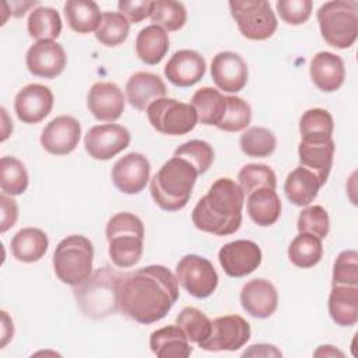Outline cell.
Returning <instances> with one entry per match:
<instances>
[{"mask_svg":"<svg viewBox=\"0 0 358 358\" xmlns=\"http://www.w3.org/2000/svg\"><path fill=\"white\" fill-rule=\"evenodd\" d=\"M94 246L83 235H69L53 252V270L57 278L71 287L81 285L92 274Z\"/></svg>","mask_w":358,"mask_h":358,"instance_id":"52a82bcc","label":"cell"},{"mask_svg":"<svg viewBox=\"0 0 358 358\" xmlns=\"http://www.w3.org/2000/svg\"><path fill=\"white\" fill-rule=\"evenodd\" d=\"M119 309L141 324L164 319L179 298L176 275L165 266L151 264L122 275Z\"/></svg>","mask_w":358,"mask_h":358,"instance_id":"6da1fadb","label":"cell"},{"mask_svg":"<svg viewBox=\"0 0 358 358\" xmlns=\"http://www.w3.org/2000/svg\"><path fill=\"white\" fill-rule=\"evenodd\" d=\"M296 228L299 234H310L323 239L327 236L330 228L329 214L322 206H309L299 213Z\"/></svg>","mask_w":358,"mask_h":358,"instance_id":"ee69618b","label":"cell"},{"mask_svg":"<svg viewBox=\"0 0 358 358\" xmlns=\"http://www.w3.org/2000/svg\"><path fill=\"white\" fill-rule=\"evenodd\" d=\"M312 7L310 0H278L275 3L280 18L289 25L305 24L312 14Z\"/></svg>","mask_w":358,"mask_h":358,"instance_id":"bcb514c9","label":"cell"},{"mask_svg":"<svg viewBox=\"0 0 358 358\" xmlns=\"http://www.w3.org/2000/svg\"><path fill=\"white\" fill-rule=\"evenodd\" d=\"M241 305L253 317H270L278 305V294L275 287L264 278H253L241 289Z\"/></svg>","mask_w":358,"mask_h":358,"instance_id":"44dd1931","label":"cell"},{"mask_svg":"<svg viewBox=\"0 0 358 358\" xmlns=\"http://www.w3.org/2000/svg\"><path fill=\"white\" fill-rule=\"evenodd\" d=\"M211 78L224 92H239L248 83V64L235 52H220L211 60Z\"/></svg>","mask_w":358,"mask_h":358,"instance_id":"ac0fdd59","label":"cell"},{"mask_svg":"<svg viewBox=\"0 0 358 358\" xmlns=\"http://www.w3.org/2000/svg\"><path fill=\"white\" fill-rule=\"evenodd\" d=\"M0 206H1V221H0V232L4 234L7 229L15 225L18 218V206L15 200L7 197L6 194L0 196Z\"/></svg>","mask_w":358,"mask_h":358,"instance_id":"c3c4849f","label":"cell"},{"mask_svg":"<svg viewBox=\"0 0 358 358\" xmlns=\"http://www.w3.org/2000/svg\"><path fill=\"white\" fill-rule=\"evenodd\" d=\"M53 92L42 84H28L22 87L14 99V110L17 117L27 124L42 122L53 108Z\"/></svg>","mask_w":358,"mask_h":358,"instance_id":"2e32d148","label":"cell"},{"mask_svg":"<svg viewBox=\"0 0 358 358\" xmlns=\"http://www.w3.org/2000/svg\"><path fill=\"white\" fill-rule=\"evenodd\" d=\"M218 262L227 275L234 278L245 277L260 266L262 249L249 239L232 241L220 249Z\"/></svg>","mask_w":358,"mask_h":358,"instance_id":"4fadbf2b","label":"cell"},{"mask_svg":"<svg viewBox=\"0 0 358 358\" xmlns=\"http://www.w3.org/2000/svg\"><path fill=\"white\" fill-rule=\"evenodd\" d=\"M63 10L69 27L77 34L96 31L102 20L98 4L91 0H69Z\"/></svg>","mask_w":358,"mask_h":358,"instance_id":"4dcf8cb0","label":"cell"},{"mask_svg":"<svg viewBox=\"0 0 358 358\" xmlns=\"http://www.w3.org/2000/svg\"><path fill=\"white\" fill-rule=\"evenodd\" d=\"M151 21L154 25L161 27L165 31H178L186 24V8L182 3L173 0H157L154 1Z\"/></svg>","mask_w":358,"mask_h":358,"instance_id":"ab89813d","label":"cell"},{"mask_svg":"<svg viewBox=\"0 0 358 358\" xmlns=\"http://www.w3.org/2000/svg\"><path fill=\"white\" fill-rule=\"evenodd\" d=\"M190 105L197 113V120L206 126H217L225 112V96L215 88L203 87L197 90L192 99Z\"/></svg>","mask_w":358,"mask_h":358,"instance_id":"1f68e13d","label":"cell"},{"mask_svg":"<svg viewBox=\"0 0 358 358\" xmlns=\"http://www.w3.org/2000/svg\"><path fill=\"white\" fill-rule=\"evenodd\" d=\"M309 74L320 91L334 92L343 85L345 78L344 62L331 52H319L310 60Z\"/></svg>","mask_w":358,"mask_h":358,"instance_id":"603a6c76","label":"cell"},{"mask_svg":"<svg viewBox=\"0 0 358 358\" xmlns=\"http://www.w3.org/2000/svg\"><path fill=\"white\" fill-rule=\"evenodd\" d=\"M243 200L245 194L235 180L220 178L194 206L192 221L203 232L217 236L231 235L241 227Z\"/></svg>","mask_w":358,"mask_h":358,"instance_id":"7a4b0ae2","label":"cell"},{"mask_svg":"<svg viewBox=\"0 0 358 358\" xmlns=\"http://www.w3.org/2000/svg\"><path fill=\"white\" fill-rule=\"evenodd\" d=\"M334 141L327 140L323 143H306L301 141L298 145L299 165L313 172L320 180L322 186L326 183L333 165Z\"/></svg>","mask_w":358,"mask_h":358,"instance_id":"cb8c5ba5","label":"cell"},{"mask_svg":"<svg viewBox=\"0 0 358 358\" xmlns=\"http://www.w3.org/2000/svg\"><path fill=\"white\" fill-rule=\"evenodd\" d=\"M87 106L96 120L113 123L124 110V95L115 83H95L88 91Z\"/></svg>","mask_w":358,"mask_h":358,"instance_id":"d6986e66","label":"cell"},{"mask_svg":"<svg viewBox=\"0 0 358 358\" xmlns=\"http://www.w3.org/2000/svg\"><path fill=\"white\" fill-rule=\"evenodd\" d=\"M14 334V326L13 320L8 317L6 310H1V343L0 347H6V344L13 338Z\"/></svg>","mask_w":358,"mask_h":358,"instance_id":"f907efd6","label":"cell"},{"mask_svg":"<svg viewBox=\"0 0 358 358\" xmlns=\"http://www.w3.org/2000/svg\"><path fill=\"white\" fill-rule=\"evenodd\" d=\"M178 282L194 298L210 296L218 285L213 263L199 255H186L176 264Z\"/></svg>","mask_w":358,"mask_h":358,"instance_id":"30bf717a","label":"cell"},{"mask_svg":"<svg viewBox=\"0 0 358 358\" xmlns=\"http://www.w3.org/2000/svg\"><path fill=\"white\" fill-rule=\"evenodd\" d=\"M322 256V239L310 234H299L288 246V259L299 268H310L316 266Z\"/></svg>","mask_w":358,"mask_h":358,"instance_id":"e575fe53","label":"cell"},{"mask_svg":"<svg viewBox=\"0 0 358 358\" xmlns=\"http://www.w3.org/2000/svg\"><path fill=\"white\" fill-rule=\"evenodd\" d=\"M206 73L204 57L192 49L175 52L165 64L164 74L168 81L176 87H192L199 83Z\"/></svg>","mask_w":358,"mask_h":358,"instance_id":"ffe728a7","label":"cell"},{"mask_svg":"<svg viewBox=\"0 0 358 358\" xmlns=\"http://www.w3.org/2000/svg\"><path fill=\"white\" fill-rule=\"evenodd\" d=\"M322 38L336 49L354 45L358 35V3L333 0L322 4L316 13Z\"/></svg>","mask_w":358,"mask_h":358,"instance_id":"8992f818","label":"cell"},{"mask_svg":"<svg viewBox=\"0 0 358 358\" xmlns=\"http://www.w3.org/2000/svg\"><path fill=\"white\" fill-rule=\"evenodd\" d=\"M120 273L110 267L98 268L91 277L74 288V296L83 313L92 319H102L119 309Z\"/></svg>","mask_w":358,"mask_h":358,"instance_id":"277c9868","label":"cell"},{"mask_svg":"<svg viewBox=\"0 0 358 358\" xmlns=\"http://www.w3.org/2000/svg\"><path fill=\"white\" fill-rule=\"evenodd\" d=\"M151 126L166 136H183L197 124V113L190 103L173 98H159L147 108Z\"/></svg>","mask_w":358,"mask_h":358,"instance_id":"9c48e42d","label":"cell"},{"mask_svg":"<svg viewBox=\"0 0 358 358\" xmlns=\"http://www.w3.org/2000/svg\"><path fill=\"white\" fill-rule=\"evenodd\" d=\"M250 338V324L239 315H225L211 322L208 337L199 344L206 351H236Z\"/></svg>","mask_w":358,"mask_h":358,"instance_id":"8fae6325","label":"cell"},{"mask_svg":"<svg viewBox=\"0 0 358 358\" xmlns=\"http://www.w3.org/2000/svg\"><path fill=\"white\" fill-rule=\"evenodd\" d=\"M281 351L271 344H253L246 350L242 357H281Z\"/></svg>","mask_w":358,"mask_h":358,"instance_id":"681fc988","label":"cell"},{"mask_svg":"<svg viewBox=\"0 0 358 358\" xmlns=\"http://www.w3.org/2000/svg\"><path fill=\"white\" fill-rule=\"evenodd\" d=\"M81 138V124L70 115L52 119L41 134V144L52 155H67L76 150Z\"/></svg>","mask_w":358,"mask_h":358,"instance_id":"9a60e30c","label":"cell"},{"mask_svg":"<svg viewBox=\"0 0 358 358\" xmlns=\"http://www.w3.org/2000/svg\"><path fill=\"white\" fill-rule=\"evenodd\" d=\"M105 235L109 242V257L119 268L137 264L143 256L144 225L131 213H117L106 224Z\"/></svg>","mask_w":358,"mask_h":358,"instance_id":"5b68a950","label":"cell"},{"mask_svg":"<svg viewBox=\"0 0 358 358\" xmlns=\"http://www.w3.org/2000/svg\"><path fill=\"white\" fill-rule=\"evenodd\" d=\"M334 130L333 116L322 108H312L303 112L299 120L301 141L323 143L331 140Z\"/></svg>","mask_w":358,"mask_h":358,"instance_id":"d6a6232c","label":"cell"},{"mask_svg":"<svg viewBox=\"0 0 358 358\" xmlns=\"http://www.w3.org/2000/svg\"><path fill=\"white\" fill-rule=\"evenodd\" d=\"M225 102L227 105H225L224 116L215 127L229 133L245 130L249 126L252 119L250 105L242 98L234 96V95L225 96Z\"/></svg>","mask_w":358,"mask_h":358,"instance_id":"60d3db41","label":"cell"},{"mask_svg":"<svg viewBox=\"0 0 358 358\" xmlns=\"http://www.w3.org/2000/svg\"><path fill=\"white\" fill-rule=\"evenodd\" d=\"M238 185L241 186L243 194H250L262 187L275 190L277 179L274 171L268 165L248 164L238 173Z\"/></svg>","mask_w":358,"mask_h":358,"instance_id":"b9f144b4","label":"cell"},{"mask_svg":"<svg viewBox=\"0 0 358 358\" xmlns=\"http://www.w3.org/2000/svg\"><path fill=\"white\" fill-rule=\"evenodd\" d=\"M13 256L22 263H34L41 260L48 252V235L34 227L20 229L10 242Z\"/></svg>","mask_w":358,"mask_h":358,"instance_id":"83f0119b","label":"cell"},{"mask_svg":"<svg viewBox=\"0 0 358 358\" xmlns=\"http://www.w3.org/2000/svg\"><path fill=\"white\" fill-rule=\"evenodd\" d=\"M248 214L259 227H270L280 218L281 200L274 189L262 187L248 194Z\"/></svg>","mask_w":358,"mask_h":358,"instance_id":"f1b7e54d","label":"cell"},{"mask_svg":"<svg viewBox=\"0 0 358 358\" xmlns=\"http://www.w3.org/2000/svg\"><path fill=\"white\" fill-rule=\"evenodd\" d=\"M277 138L274 133L266 127L253 126L249 127L239 138V147L242 152L253 158H266L275 150Z\"/></svg>","mask_w":358,"mask_h":358,"instance_id":"d590c367","label":"cell"},{"mask_svg":"<svg viewBox=\"0 0 358 358\" xmlns=\"http://www.w3.org/2000/svg\"><path fill=\"white\" fill-rule=\"evenodd\" d=\"M124 90L129 103L137 110H147L154 101L166 95V85L162 78L148 71H137L130 76Z\"/></svg>","mask_w":358,"mask_h":358,"instance_id":"7402d4cb","label":"cell"},{"mask_svg":"<svg viewBox=\"0 0 358 358\" xmlns=\"http://www.w3.org/2000/svg\"><path fill=\"white\" fill-rule=\"evenodd\" d=\"M28 34L36 42L55 41L62 32V20L52 7H36L28 17Z\"/></svg>","mask_w":358,"mask_h":358,"instance_id":"836d02e7","label":"cell"},{"mask_svg":"<svg viewBox=\"0 0 358 358\" xmlns=\"http://www.w3.org/2000/svg\"><path fill=\"white\" fill-rule=\"evenodd\" d=\"M154 1L150 0H122L117 3L119 13L123 14L129 22L137 24L151 15Z\"/></svg>","mask_w":358,"mask_h":358,"instance_id":"7dc6e473","label":"cell"},{"mask_svg":"<svg viewBox=\"0 0 358 358\" xmlns=\"http://www.w3.org/2000/svg\"><path fill=\"white\" fill-rule=\"evenodd\" d=\"M150 348L158 358H187L193 348L186 334L178 326H165L150 336Z\"/></svg>","mask_w":358,"mask_h":358,"instance_id":"d4e9b609","label":"cell"},{"mask_svg":"<svg viewBox=\"0 0 358 358\" xmlns=\"http://www.w3.org/2000/svg\"><path fill=\"white\" fill-rule=\"evenodd\" d=\"M169 49L168 32L158 25H147L136 38V53L138 59L150 66L158 64Z\"/></svg>","mask_w":358,"mask_h":358,"instance_id":"f546056e","label":"cell"},{"mask_svg":"<svg viewBox=\"0 0 358 358\" xmlns=\"http://www.w3.org/2000/svg\"><path fill=\"white\" fill-rule=\"evenodd\" d=\"M175 324L182 329L187 340L194 344L204 341L211 331V320L200 309L194 306H186L176 316Z\"/></svg>","mask_w":358,"mask_h":358,"instance_id":"74e56055","label":"cell"},{"mask_svg":"<svg viewBox=\"0 0 358 358\" xmlns=\"http://www.w3.org/2000/svg\"><path fill=\"white\" fill-rule=\"evenodd\" d=\"M151 165L140 152H129L119 158L112 168V182L117 190L126 194L143 192L150 180Z\"/></svg>","mask_w":358,"mask_h":358,"instance_id":"5bb4252c","label":"cell"},{"mask_svg":"<svg viewBox=\"0 0 358 358\" xmlns=\"http://www.w3.org/2000/svg\"><path fill=\"white\" fill-rule=\"evenodd\" d=\"M28 172L24 164L14 157L0 159V187L3 194L20 196L28 187Z\"/></svg>","mask_w":358,"mask_h":358,"instance_id":"8d00e7d4","label":"cell"},{"mask_svg":"<svg viewBox=\"0 0 358 358\" xmlns=\"http://www.w3.org/2000/svg\"><path fill=\"white\" fill-rule=\"evenodd\" d=\"M333 285L358 287V253L348 249L338 253L333 266Z\"/></svg>","mask_w":358,"mask_h":358,"instance_id":"f6af8a7d","label":"cell"},{"mask_svg":"<svg viewBox=\"0 0 358 358\" xmlns=\"http://www.w3.org/2000/svg\"><path fill=\"white\" fill-rule=\"evenodd\" d=\"M173 157H179L189 161L196 168L197 173L201 175L207 172L208 168L211 166L214 161V150L207 141L190 140L179 145L175 150Z\"/></svg>","mask_w":358,"mask_h":358,"instance_id":"7bdbcfd3","label":"cell"},{"mask_svg":"<svg viewBox=\"0 0 358 358\" xmlns=\"http://www.w3.org/2000/svg\"><path fill=\"white\" fill-rule=\"evenodd\" d=\"M38 3L36 1H13L10 3V14L20 18L22 17L31 7L36 6Z\"/></svg>","mask_w":358,"mask_h":358,"instance_id":"816d5d0a","label":"cell"},{"mask_svg":"<svg viewBox=\"0 0 358 358\" xmlns=\"http://www.w3.org/2000/svg\"><path fill=\"white\" fill-rule=\"evenodd\" d=\"M25 63L31 74L42 78H56L63 73L67 57L63 46L57 42L39 41L28 49Z\"/></svg>","mask_w":358,"mask_h":358,"instance_id":"e0dca14e","label":"cell"},{"mask_svg":"<svg viewBox=\"0 0 358 358\" xmlns=\"http://www.w3.org/2000/svg\"><path fill=\"white\" fill-rule=\"evenodd\" d=\"M130 144V131L116 123H105L92 126L85 137V151L94 159L108 161L127 148Z\"/></svg>","mask_w":358,"mask_h":358,"instance_id":"7c38bea8","label":"cell"},{"mask_svg":"<svg viewBox=\"0 0 358 358\" xmlns=\"http://www.w3.org/2000/svg\"><path fill=\"white\" fill-rule=\"evenodd\" d=\"M197 175L189 161L179 157L168 159L150 182V192L157 206L165 211L182 210L192 196Z\"/></svg>","mask_w":358,"mask_h":358,"instance_id":"3957f363","label":"cell"},{"mask_svg":"<svg viewBox=\"0 0 358 358\" xmlns=\"http://www.w3.org/2000/svg\"><path fill=\"white\" fill-rule=\"evenodd\" d=\"M239 32L250 41H264L277 29V18L266 0H235L228 3Z\"/></svg>","mask_w":358,"mask_h":358,"instance_id":"ba28073f","label":"cell"},{"mask_svg":"<svg viewBox=\"0 0 358 358\" xmlns=\"http://www.w3.org/2000/svg\"><path fill=\"white\" fill-rule=\"evenodd\" d=\"M315 355H316V357H319V355H324V357H327V355H340V357H343V352L338 351V350H336L333 345H322V347L315 352Z\"/></svg>","mask_w":358,"mask_h":358,"instance_id":"f5cc1de1","label":"cell"},{"mask_svg":"<svg viewBox=\"0 0 358 358\" xmlns=\"http://www.w3.org/2000/svg\"><path fill=\"white\" fill-rule=\"evenodd\" d=\"M327 306L336 324L343 327L354 326L358 322V287L333 285Z\"/></svg>","mask_w":358,"mask_h":358,"instance_id":"484cf974","label":"cell"},{"mask_svg":"<svg viewBox=\"0 0 358 358\" xmlns=\"http://www.w3.org/2000/svg\"><path fill=\"white\" fill-rule=\"evenodd\" d=\"M130 32V22L120 13L108 11L102 14L101 24L95 31V38L105 46H117L123 43Z\"/></svg>","mask_w":358,"mask_h":358,"instance_id":"f35d334b","label":"cell"},{"mask_svg":"<svg viewBox=\"0 0 358 358\" xmlns=\"http://www.w3.org/2000/svg\"><path fill=\"white\" fill-rule=\"evenodd\" d=\"M320 187L322 183L317 176L301 165L287 175L284 183L287 199L298 207L309 206L316 199Z\"/></svg>","mask_w":358,"mask_h":358,"instance_id":"4316f807","label":"cell"}]
</instances>
